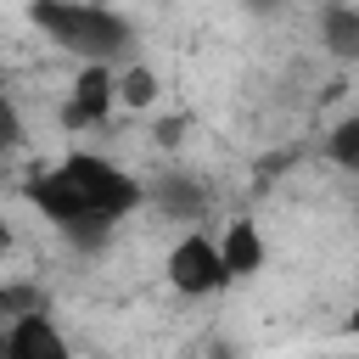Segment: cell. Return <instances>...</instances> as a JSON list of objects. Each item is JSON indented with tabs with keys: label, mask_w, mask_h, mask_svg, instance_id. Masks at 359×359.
Wrapping results in <instances>:
<instances>
[{
	"label": "cell",
	"mask_w": 359,
	"mask_h": 359,
	"mask_svg": "<svg viewBox=\"0 0 359 359\" xmlns=\"http://www.w3.org/2000/svg\"><path fill=\"white\" fill-rule=\"evenodd\" d=\"M28 202L56 219L73 241H101L112 219H123L135 202H140V185L112 168L107 157H90V151H73L62 168L28 180Z\"/></svg>",
	"instance_id": "cell-1"
},
{
	"label": "cell",
	"mask_w": 359,
	"mask_h": 359,
	"mask_svg": "<svg viewBox=\"0 0 359 359\" xmlns=\"http://www.w3.org/2000/svg\"><path fill=\"white\" fill-rule=\"evenodd\" d=\"M28 17H34L62 50L90 56V62L118 56V50L129 45V22H123L118 11H107V6H90V0H34Z\"/></svg>",
	"instance_id": "cell-2"
},
{
	"label": "cell",
	"mask_w": 359,
	"mask_h": 359,
	"mask_svg": "<svg viewBox=\"0 0 359 359\" xmlns=\"http://www.w3.org/2000/svg\"><path fill=\"white\" fill-rule=\"evenodd\" d=\"M168 280H174L180 292L202 297V292L224 286L230 275H224V258H219V247H213L208 236H185V241L168 252Z\"/></svg>",
	"instance_id": "cell-3"
},
{
	"label": "cell",
	"mask_w": 359,
	"mask_h": 359,
	"mask_svg": "<svg viewBox=\"0 0 359 359\" xmlns=\"http://www.w3.org/2000/svg\"><path fill=\"white\" fill-rule=\"evenodd\" d=\"M112 95H118V79L101 67V62H90L79 79H73V101L62 107V123L67 129H84V123H95V118H107V107H112Z\"/></svg>",
	"instance_id": "cell-4"
},
{
	"label": "cell",
	"mask_w": 359,
	"mask_h": 359,
	"mask_svg": "<svg viewBox=\"0 0 359 359\" xmlns=\"http://www.w3.org/2000/svg\"><path fill=\"white\" fill-rule=\"evenodd\" d=\"M6 359H73V353L45 314H22L6 325Z\"/></svg>",
	"instance_id": "cell-5"
},
{
	"label": "cell",
	"mask_w": 359,
	"mask_h": 359,
	"mask_svg": "<svg viewBox=\"0 0 359 359\" xmlns=\"http://www.w3.org/2000/svg\"><path fill=\"white\" fill-rule=\"evenodd\" d=\"M219 258H224V275H230V280H241V275H252V269L264 264V241H258L252 219H236V224L224 230V247H219Z\"/></svg>",
	"instance_id": "cell-6"
},
{
	"label": "cell",
	"mask_w": 359,
	"mask_h": 359,
	"mask_svg": "<svg viewBox=\"0 0 359 359\" xmlns=\"http://www.w3.org/2000/svg\"><path fill=\"white\" fill-rule=\"evenodd\" d=\"M320 39H325L331 56L353 62V56H359V11H353V6H325V17H320Z\"/></svg>",
	"instance_id": "cell-7"
},
{
	"label": "cell",
	"mask_w": 359,
	"mask_h": 359,
	"mask_svg": "<svg viewBox=\"0 0 359 359\" xmlns=\"http://www.w3.org/2000/svg\"><path fill=\"white\" fill-rule=\"evenodd\" d=\"M22 314H45V297L34 286H0V325L22 320Z\"/></svg>",
	"instance_id": "cell-8"
},
{
	"label": "cell",
	"mask_w": 359,
	"mask_h": 359,
	"mask_svg": "<svg viewBox=\"0 0 359 359\" xmlns=\"http://www.w3.org/2000/svg\"><path fill=\"white\" fill-rule=\"evenodd\" d=\"M118 101H123V107H151V101H157V79H151L146 67H129V73L118 79Z\"/></svg>",
	"instance_id": "cell-9"
},
{
	"label": "cell",
	"mask_w": 359,
	"mask_h": 359,
	"mask_svg": "<svg viewBox=\"0 0 359 359\" xmlns=\"http://www.w3.org/2000/svg\"><path fill=\"white\" fill-rule=\"evenodd\" d=\"M331 157H337L348 174H359V118L337 123V135H331Z\"/></svg>",
	"instance_id": "cell-10"
},
{
	"label": "cell",
	"mask_w": 359,
	"mask_h": 359,
	"mask_svg": "<svg viewBox=\"0 0 359 359\" xmlns=\"http://www.w3.org/2000/svg\"><path fill=\"white\" fill-rule=\"evenodd\" d=\"M163 208H174V213H191V219H196V213H202V196H196V191L180 180V185H163Z\"/></svg>",
	"instance_id": "cell-11"
},
{
	"label": "cell",
	"mask_w": 359,
	"mask_h": 359,
	"mask_svg": "<svg viewBox=\"0 0 359 359\" xmlns=\"http://www.w3.org/2000/svg\"><path fill=\"white\" fill-rule=\"evenodd\" d=\"M17 140H22V118H17V107L0 95V151H11Z\"/></svg>",
	"instance_id": "cell-12"
},
{
	"label": "cell",
	"mask_w": 359,
	"mask_h": 359,
	"mask_svg": "<svg viewBox=\"0 0 359 359\" xmlns=\"http://www.w3.org/2000/svg\"><path fill=\"white\" fill-rule=\"evenodd\" d=\"M0 359H6V325H0Z\"/></svg>",
	"instance_id": "cell-13"
},
{
	"label": "cell",
	"mask_w": 359,
	"mask_h": 359,
	"mask_svg": "<svg viewBox=\"0 0 359 359\" xmlns=\"http://www.w3.org/2000/svg\"><path fill=\"white\" fill-rule=\"evenodd\" d=\"M348 325H353V331H359V309H353V320H348Z\"/></svg>",
	"instance_id": "cell-14"
},
{
	"label": "cell",
	"mask_w": 359,
	"mask_h": 359,
	"mask_svg": "<svg viewBox=\"0 0 359 359\" xmlns=\"http://www.w3.org/2000/svg\"><path fill=\"white\" fill-rule=\"evenodd\" d=\"M6 241H11V236H6V224H0V247H6Z\"/></svg>",
	"instance_id": "cell-15"
}]
</instances>
